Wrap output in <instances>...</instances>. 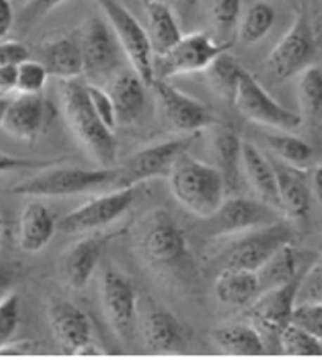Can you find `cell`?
I'll use <instances>...</instances> for the list:
<instances>
[{
  "mask_svg": "<svg viewBox=\"0 0 322 360\" xmlns=\"http://www.w3.org/2000/svg\"><path fill=\"white\" fill-rule=\"evenodd\" d=\"M59 96L63 117L68 128L101 168L117 166V141L111 130L92 106L87 92V82L81 78L60 81Z\"/></svg>",
  "mask_w": 322,
  "mask_h": 360,
  "instance_id": "obj_1",
  "label": "cell"
},
{
  "mask_svg": "<svg viewBox=\"0 0 322 360\" xmlns=\"http://www.w3.org/2000/svg\"><path fill=\"white\" fill-rule=\"evenodd\" d=\"M167 180L179 204L201 220L214 215L228 196L220 169L199 162L188 152L174 163Z\"/></svg>",
  "mask_w": 322,
  "mask_h": 360,
  "instance_id": "obj_2",
  "label": "cell"
},
{
  "mask_svg": "<svg viewBox=\"0 0 322 360\" xmlns=\"http://www.w3.org/2000/svg\"><path fill=\"white\" fill-rule=\"evenodd\" d=\"M117 176V166L114 168H44L35 176L22 180L10 188L11 195L29 198H62L81 195L114 184Z\"/></svg>",
  "mask_w": 322,
  "mask_h": 360,
  "instance_id": "obj_3",
  "label": "cell"
},
{
  "mask_svg": "<svg viewBox=\"0 0 322 360\" xmlns=\"http://www.w3.org/2000/svg\"><path fill=\"white\" fill-rule=\"evenodd\" d=\"M318 56V38L307 10H299L291 27L280 38L266 59V68L273 81L283 82L313 65Z\"/></svg>",
  "mask_w": 322,
  "mask_h": 360,
  "instance_id": "obj_4",
  "label": "cell"
},
{
  "mask_svg": "<svg viewBox=\"0 0 322 360\" xmlns=\"http://www.w3.org/2000/svg\"><path fill=\"white\" fill-rule=\"evenodd\" d=\"M138 247L146 261L158 269H174L188 258L183 229L165 209L147 212L141 223Z\"/></svg>",
  "mask_w": 322,
  "mask_h": 360,
  "instance_id": "obj_5",
  "label": "cell"
},
{
  "mask_svg": "<svg viewBox=\"0 0 322 360\" xmlns=\"http://www.w3.org/2000/svg\"><path fill=\"white\" fill-rule=\"evenodd\" d=\"M95 4L100 6L108 24L111 25L122 48V53L125 54L131 68L150 87L152 81L155 79V76H153V57L155 54H153L146 27L119 0H95Z\"/></svg>",
  "mask_w": 322,
  "mask_h": 360,
  "instance_id": "obj_6",
  "label": "cell"
},
{
  "mask_svg": "<svg viewBox=\"0 0 322 360\" xmlns=\"http://www.w3.org/2000/svg\"><path fill=\"white\" fill-rule=\"evenodd\" d=\"M198 134L191 133L182 138L167 139L131 153L124 163L117 165V176L112 186L128 188V186H138L146 180L167 177L179 157L188 152L190 147L195 144Z\"/></svg>",
  "mask_w": 322,
  "mask_h": 360,
  "instance_id": "obj_7",
  "label": "cell"
},
{
  "mask_svg": "<svg viewBox=\"0 0 322 360\" xmlns=\"http://www.w3.org/2000/svg\"><path fill=\"white\" fill-rule=\"evenodd\" d=\"M233 48L231 41H217L205 32L183 35L165 54L153 57V76L171 79L174 76L205 72L218 56Z\"/></svg>",
  "mask_w": 322,
  "mask_h": 360,
  "instance_id": "obj_8",
  "label": "cell"
},
{
  "mask_svg": "<svg viewBox=\"0 0 322 360\" xmlns=\"http://www.w3.org/2000/svg\"><path fill=\"white\" fill-rule=\"evenodd\" d=\"M84 75L90 84H108L109 79L119 72L120 44L111 25L98 16H90L82 22L78 38Z\"/></svg>",
  "mask_w": 322,
  "mask_h": 360,
  "instance_id": "obj_9",
  "label": "cell"
},
{
  "mask_svg": "<svg viewBox=\"0 0 322 360\" xmlns=\"http://www.w3.org/2000/svg\"><path fill=\"white\" fill-rule=\"evenodd\" d=\"M233 103L245 119L257 125L272 128V130L291 131L300 127L304 120L300 114L280 105L245 68Z\"/></svg>",
  "mask_w": 322,
  "mask_h": 360,
  "instance_id": "obj_10",
  "label": "cell"
},
{
  "mask_svg": "<svg viewBox=\"0 0 322 360\" xmlns=\"http://www.w3.org/2000/svg\"><path fill=\"white\" fill-rule=\"evenodd\" d=\"M302 275L299 278L286 283V285L262 291L253 304L248 305L247 318L261 332L266 348L267 343L273 342L278 348L280 333L288 324H291L294 307L297 304V291Z\"/></svg>",
  "mask_w": 322,
  "mask_h": 360,
  "instance_id": "obj_11",
  "label": "cell"
},
{
  "mask_svg": "<svg viewBox=\"0 0 322 360\" xmlns=\"http://www.w3.org/2000/svg\"><path fill=\"white\" fill-rule=\"evenodd\" d=\"M278 214H281L280 210L261 199L231 195L214 215L204 218L202 221L205 223V233L210 237H223L266 226L280 220Z\"/></svg>",
  "mask_w": 322,
  "mask_h": 360,
  "instance_id": "obj_12",
  "label": "cell"
},
{
  "mask_svg": "<svg viewBox=\"0 0 322 360\" xmlns=\"http://www.w3.org/2000/svg\"><path fill=\"white\" fill-rule=\"evenodd\" d=\"M134 199H136V186L114 188L111 193L90 199V201L79 205L78 209L62 217L57 223V228L62 233L78 234L108 226L127 214Z\"/></svg>",
  "mask_w": 322,
  "mask_h": 360,
  "instance_id": "obj_13",
  "label": "cell"
},
{
  "mask_svg": "<svg viewBox=\"0 0 322 360\" xmlns=\"http://www.w3.org/2000/svg\"><path fill=\"white\" fill-rule=\"evenodd\" d=\"M292 228L281 220L251 229L250 234L228 250L223 259V267H237L257 272L276 250L285 243L292 242Z\"/></svg>",
  "mask_w": 322,
  "mask_h": 360,
  "instance_id": "obj_14",
  "label": "cell"
},
{
  "mask_svg": "<svg viewBox=\"0 0 322 360\" xmlns=\"http://www.w3.org/2000/svg\"><path fill=\"white\" fill-rule=\"evenodd\" d=\"M150 89L155 94L165 119L174 130L191 134L217 124L215 114L209 106L171 86L167 81L155 78Z\"/></svg>",
  "mask_w": 322,
  "mask_h": 360,
  "instance_id": "obj_15",
  "label": "cell"
},
{
  "mask_svg": "<svg viewBox=\"0 0 322 360\" xmlns=\"http://www.w3.org/2000/svg\"><path fill=\"white\" fill-rule=\"evenodd\" d=\"M100 295L109 326L122 340L130 342L138 311V292L133 283L119 270L108 269L101 276Z\"/></svg>",
  "mask_w": 322,
  "mask_h": 360,
  "instance_id": "obj_16",
  "label": "cell"
},
{
  "mask_svg": "<svg viewBox=\"0 0 322 360\" xmlns=\"http://www.w3.org/2000/svg\"><path fill=\"white\" fill-rule=\"evenodd\" d=\"M48 321L56 343L65 354H82L92 345V323L86 311L72 300H51Z\"/></svg>",
  "mask_w": 322,
  "mask_h": 360,
  "instance_id": "obj_17",
  "label": "cell"
},
{
  "mask_svg": "<svg viewBox=\"0 0 322 360\" xmlns=\"http://www.w3.org/2000/svg\"><path fill=\"white\" fill-rule=\"evenodd\" d=\"M273 165L276 186H278V198L281 214L295 224H304L310 220L311 212V182L307 171L299 166L281 162L278 158H270Z\"/></svg>",
  "mask_w": 322,
  "mask_h": 360,
  "instance_id": "obj_18",
  "label": "cell"
},
{
  "mask_svg": "<svg viewBox=\"0 0 322 360\" xmlns=\"http://www.w3.org/2000/svg\"><path fill=\"white\" fill-rule=\"evenodd\" d=\"M48 122V103L41 94H19L8 101L0 127L19 141L34 143Z\"/></svg>",
  "mask_w": 322,
  "mask_h": 360,
  "instance_id": "obj_19",
  "label": "cell"
},
{
  "mask_svg": "<svg viewBox=\"0 0 322 360\" xmlns=\"http://www.w3.org/2000/svg\"><path fill=\"white\" fill-rule=\"evenodd\" d=\"M117 125L131 127L141 119L147 103V86L133 68H120L106 84Z\"/></svg>",
  "mask_w": 322,
  "mask_h": 360,
  "instance_id": "obj_20",
  "label": "cell"
},
{
  "mask_svg": "<svg viewBox=\"0 0 322 360\" xmlns=\"http://www.w3.org/2000/svg\"><path fill=\"white\" fill-rule=\"evenodd\" d=\"M115 236L117 233L89 236L68 250L63 258V275L70 286L79 291L87 285L98 267L106 245Z\"/></svg>",
  "mask_w": 322,
  "mask_h": 360,
  "instance_id": "obj_21",
  "label": "cell"
},
{
  "mask_svg": "<svg viewBox=\"0 0 322 360\" xmlns=\"http://www.w3.org/2000/svg\"><path fill=\"white\" fill-rule=\"evenodd\" d=\"M314 259H316V255L299 250L292 245V242L285 243L257 270L261 292L299 278Z\"/></svg>",
  "mask_w": 322,
  "mask_h": 360,
  "instance_id": "obj_22",
  "label": "cell"
},
{
  "mask_svg": "<svg viewBox=\"0 0 322 360\" xmlns=\"http://www.w3.org/2000/svg\"><path fill=\"white\" fill-rule=\"evenodd\" d=\"M143 335L146 349L152 354L182 352L186 346L183 324L165 308H153L147 313Z\"/></svg>",
  "mask_w": 322,
  "mask_h": 360,
  "instance_id": "obj_23",
  "label": "cell"
},
{
  "mask_svg": "<svg viewBox=\"0 0 322 360\" xmlns=\"http://www.w3.org/2000/svg\"><path fill=\"white\" fill-rule=\"evenodd\" d=\"M57 223L46 204L30 201L24 205L18 223V245L25 253H38L53 240Z\"/></svg>",
  "mask_w": 322,
  "mask_h": 360,
  "instance_id": "obj_24",
  "label": "cell"
},
{
  "mask_svg": "<svg viewBox=\"0 0 322 360\" xmlns=\"http://www.w3.org/2000/svg\"><path fill=\"white\" fill-rule=\"evenodd\" d=\"M38 60L46 67L49 76L57 79L82 78L84 65L78 40L70 37L49 38L37 49Z\"/></svg>",
  "mask_w": 322,
  "mask_h": 360,
  "instance_id": "obj_25",
  "label": "cell"
},
{
  "mask_svg": "<svg viewBox=\"0 0 322 360\" xmlns=\"http://www.w3.org/2000/svg\"><path fill=\"white\" fill-rule=\"evenodd\" d=\"M242 166L245 169L250 185L261 201L272 205L281 212L278 186H276V176L273 165L270 158L257 149L253 143L243 141L242 144Z\"/></svg>",
  "mask_w": 322,
  "mask_h": 360,
  "instance_id": "obj_26",
  "label": "cell"
},
{
  "mask_svg": "<svg viewBox=\"0 0 322 360\" xmlns=\"http://www.w3.org/2000/svg\"><path fill=\"white\" fill-rule=\"evenodd\" d=\"M261 294L257 272L237 267H223L215 280V295L224 305L248 307Z\"/></svg>",
  "mask_w": 322,
  "mask_h": 360,
  "instance_id": "obj_27",
  "label": "cell"
},
{
  "mask_svg": "<svg viewBox=\"0 0 322 360\" xmlns=\"http://www.w3.org/2000/svg\"><path fill=\"white\" fill-rule=\"evenodd\" d=\"M144 11L147 21L146 30L149 34L153 54H165L183 37L176 13L161 0H152L144 5Z\"/></svg>",
  "mask_w": 322,
  "mask_h": 360,
  "instance_id": "obj_28",
  "label": "cell"
},
{
  "mask_svg": "<svg viewBox=\"0 0 322 360\" xmlns=\"http://www.w3.org/2000/svg\"><path fill=\"white\" fill-rule=\"evenodd\" d=\"M210 337L218 348L231 356H261L267 352L261 332L251 323L218 326Z\"/></svg>",
  "mask_w": 322,
  "mask_h": 360,
  "instance_id": "obj_29",
  "label": "cell"
},
{
  "mask_svg": "<svg viewBox=\"0 0 322 360\" xmlns=\"http://www.w3.org/2000/svg\"><path fill=\"white\" fill-rule=\"evenodd\" d=\"M242 144L243 139L233 127L218 128L214 138V152L217 157L221 176L226 184L228 196L234 195L240 179V165H242Z\"/></svg>",
  "mask_w": 322,
  "mask_h": 360,
  "instance_id": "obj_30",
  "label": "cell"
},
{
  "mask_svg": "<svg viewBox=\"0 0 322 360\" xmlns=\"http://www.w3.org/2000/svg\"><path fill=\"white\" fill-rule=\"evenodd\" d=\"M297 100L302 114L314 127H322V67L313 63L299 75Z\"/></svg>",
  "mask_w": 322,
  "mask_h": 360,
  "instance_id": "obj_31",
  "label": "cell"
},
{
  "mask_svg": "<svg viewBox=\"0 0 322 360\" xmlns=\"http://www.w3.org/2000/svg\"><path fill=\"white\" fill-rule=\"evenodd\" d=\"M264 143L281 162L305 168L314 157V149L305 139L288 131L275 130V133H264Z\"/></svg>",
  "mask_w": 322,
  "mask_h": 360,
  "instance_id": "obj_32",
  "label": "cell"
},
{
  "mask_svg": "<svg viewBox=\"0 0 322 360\" xmlns=\"http://www.w3.org/2000/svg\"><path fill=\"white\" fill-rule=\"evenodd\" d=\"M242 72L243 67L233 54H229V51L218 56L205 70L209 84L214 89V92L231 103L234 101Z\"/></svg>",
  "mask_w": 322,
  "mask_h": 360,
  "instance_id": "obj_33",
  "label": "cell"
},
{
  "mask_svg": "<svg viewBox=\"0 0 322 360\" xmlns=\"http://www.w3.org/2000/svg\"><path fill=\"white\" fill-rule=\"evenodd\" d=\"M276 19L275 8L266 0H257L245 11L239 22V40L243 44H256L267 37Z\"/></svg>",
  "mask_w": 322,
  "mask_h": 360,
  "instance_id": "obj_34",
  "label": "cell"
},
{
  "mask_svg": "<svg viewBox=\"0 0 322 360\" xmlns=\"http://www.w3.org/2000/svg\"><path fill=\"white\" fill-rule=\"evenodd\" d=\"M280 352L288 356H322V342L297 324H288L278 338Z\"/></svg>",
  "mask_w": 322,
  "mask_h": 360,
  "instance_id": "obj_35",
  "label": "cell"
},
{
  "mask_svg": "<svg viewBox=\"0 0 322 360\" xmlns=\"http://www.w3.org/2000/svg\"><path fill=\"white\" fill-rule=\"evenodd\" d=\"M49 73L40 60L25 59L18 63V94H43Z\"/></svg>",
  "mask_w": 322,
  "mask_h": 360,
  "instance_id": "obj_36",
  "label": "cell"
},
{
  "mask_svg": "<svg viewBox=\"0 0 322 360\" xmlns=\"http://www.w3.org/2000/svg\"><path fill=\"white\" fill-rule=\"evenodd\" d=\"M21 324V300L16 292H8L0 299V348L15 338Z\"/></svg>",
  "mask_w": 322,
  "mask_h": 360,
  "instance_id": "obj_37",
  "label": "cell"
},
{
  "mask_svg": "<svg viewBox=\"0 0 322 360\" xmlns=\"http://www.w3.org/2000/svg\"><path fill=\"white\" fill-rule=\"evenodd\" d=\"M291 323L304 327L322 342V302H297Z\"/></svg>",
  "mask_w": 322,
  "mask_h": 360,
  "instance_id": "obj_38",
  "label": "cell"
},
{
  "mask_svg": "<svg viewBox=\"0 0 322 360\" xmlns=\"http://www.w3.org/2000/svg\"><path fill=\"white\" fill-rule=\"evenodd\" d=\"M65 158H27L0 152V176L18 171H40L62 163Z\"/></svg>",
  "mask_w": 322,
  "mask_h": 360,
  "instance_id": "obj_39",
  "label": "cell"
},
{
  "mask_svg": "<svg viewBox=\"0 0 322 360\" xmlns=\"http://www.w3.org/2000/svg\"><path fill=\"white\" fill-rule=\"evenodd\" d=\"M297 302H322V258L314 259L302 275Z\"/></svg>",
  "mask_w": 322,
  "mask_h": 360,
  "instance_id": "obj_40",
  "label": "cell"
},
{
  "mask_svg": "<svg viewBox=\"0 0 322 360\" xmlns=\"http://www.w3.org/2000/svg\"><path fill=\"white\" fill-rule=\"evenodd\" d=\"M243 0H212L210 16L220 30H231L239 22Z\"/></svg>",
  "mask_w": 322,
  "mask_h": 360,
  "instance_id": "obj_41",
  "label": "cell"
},
{
  "mask_svg": "<svg viewBox=\"0 0 322 360\" xmlns=\"http://www.w3.org/2000/svg\"><path fill=\"white\" fill-rule=\"evenodd\" d=\"M63 2H67V0H25L21 13L16 19L19 27L29 30L32 25L49 15L51 11L56 10Z\"/></svg>",
  "mask_w": 322,
  "mask_h": 360,
  "instance_id": "obj_42",
  "label": "cell"
},
{
  "mask_svg": "<svg viewBox=\"0 0 322 360\" xmlns=\"http://www.w3.org/2000/svg\"><path fill=\"white\" fill-rule=\"evenodd\" d=\"M87 92L90 103H92L94 109L96 114L100 115V119L105 122V124L114 130L117 127V119H115V109L111 95H109L108 89L98 84H90L87 82Z\"/></svg>",
  "mask_w": 322,
  "mask_h": 360,
  "instance_id": "obj_43",
  "label": "cell"
},
{
  "mask_svg": "<svg viewBox=\"0 0 322 360\" xmlns=\"http://www.w3.org/2000/svg\"><path fill=\"white\" fill-rule=\"evenodd\" d=\"M30 53L25 44L16 40L0 41V65L5 63H19L29 59Z\"/></svg>",
  "mask_w": 322,
  "mask_h": 360,
  "instance_id": "obj_44",
  "label": "cell"
},
{
  "mask_svg": "<svg viewBox=\"0 0 322 360\" xmlns=\"http://www.w3.org/2000/svg\"><path fill=\"white\" fill-rule=\"evenodd\" d=\"M38 351V343L34 340H15L4 345L0 348V357H15V356H27Z\"/></svg>",
  "mask_w": 322,
  "mask_h": 360,
  "instance_id": "obj_45",
  "label": "cell"
},
{
  "mask_svg": "<svg viewBox=\"0 0 322 360\" xmlns=\"http://www.w3.org/2000/svg\"><path fill=\"white\" fill-rule=\"evenodd\" d=\"M18 86V63L0 65V96L16 92Z\"/></svg>",
  "mask_w": 322,
  "mask_h": 360,
  "instance_id": "obj_46",
  "label": "cell"
},
{
  "mask_svg": "<svg viewBox=\"0 0 322 360\" xmlns=\"http://www.w3.org/2000/svg\"><path fill=\"white\" fill-rule=\"evenodd\" d=\"M15 22L16 15L11 0H0V41L6 40V37L15 27Z\"/></svg>",
  "mask_w": 322,
  "mask_h": 360,
  "instance_id": "obj_47",
  "label": "cell"
},
{
  "mask_svg": "<svg viewBox=\"0 0 322 360\" xmlns=\"http://www.w3.org/2000/svg\"><path fill=\"white\" fill-rule=\"evenodd\" d=\"M18 280V269L13 262L0 261V299L11 292Z\"/></svg>",
  "mask_w": 322,
  "mask_h": 360,
  "instance_id": "obj_48",
  "label": "cell"
},
{
  "mask_svg": "<svg viewBox=\"0 0 322 360\" xmlns=\"http://www.w3.org/2000/svg\"><path fill=\"white\" fill-rule=\"evenodd\" d=\"M311 190H313L314 198H316V201L319 202L321 209H322V165L316 166V169H314V172H313Z\"/></svg>",
  "mask_w": 322,
  "mask_h": 360,
  "instance_id": "obj_49",
  "label": "cell"
},
{
  "mask_svg": "<svg viewBox=\"0 0 322 360\" xmlns=\"http://www.w3.org/2000/svg\"><path fill=\"white\" fill-rule=\"evenodd\" d=\"M201 4V0H176L177 10L180 15H190L196 10V6Z\"/></svg>",
  "mask_w": 322,
  "mask_h": 360,
  "instance_id": "obj_50",
  "label": "cell"
},
{
  "mask_svg": "<svg viewBox=\"0 0 322 360\" xmlns=\"http://www.w3.org/2000/svg\"><path fill=\"white\" fill-rule=\"evenodd\" d=\"M8 101L10 98H6V96H0V124H2L4 114L6 111V106H8Z\"/></svg>",
  "mask_w": 322,
  "mask_h": 360,
  "instance_id": "obj_51",
  "label": "cell"
},
{
  "mask_svg": "<svg viewBox=\"0 0 322 360\" xmlns=\"http://www.w3.org/2000/svg\"><path fill=\"white\" fill-rule=\"evenodd\" d=\"M2 229H4V220L2 217H0V234H2Z\"/></svg>",
  "mask_w": 322,
  "mask_h": 360,
  "instance_id": "obj_52",
  "label": "cell"
},
{
  "mask_svg": "<svg viewBox=\"0 0 322 360\" xmlns=\"http://www.w3.org/2000/svg\"><path fill=\"white\" fill-rule=\"evenodd\" d=\"M139 2L143 4V6H144V5H147V4H149V2H152V0H139Z\"/></svg>",
  "mask_w": 322,
  "mask_h": 360,
  "instance_id": "obj_53",
  "label": "cell"
},
{
  "mask_svg": "<svg viewBox=\"0 0 322 360\" xmlns=\"http://www.w3.org/2000/svg\"><path fill=\"white\" fill-rule=\"evenodd\" d=\"M311 2H313V4H318V0H311Z\"/></svg>",
  "mask_w": 322,
  "mask_h": 360,
  "instance_id": "obj_54",
  "label": "cell"
},
{
  "mask_svg": "<svg viewBox=\"0 0 322 360\" xmlns=\"http://www.w3.org/2000/svg\"><path fill=\"white\" fill-rule=\"evenodd\" d=\"M19 2H25V0H19Z\"/></svg>",
  "mask_w": 322,
  "mask_h": 360,
  "instance_id": "obj_55",
  "label": "cell"
}]
</instances>
